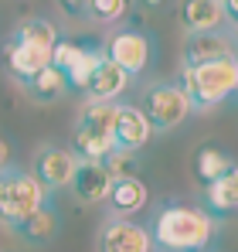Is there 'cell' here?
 Listing matches in <instances>:
<instances>
[{
    "instance_id": "5",
    "label": "cell",
    "mask_w": 238,
    "mask_h": 252,
    "mask_svg": "<svg viewBox=\"0 0 238 252\" xmlns=\"http://www.w3.org/2000/svg\"><path fill=\"white\" fill-rule=\"evenodd\" d=\"M143 116H147V123L153 133H167V129H174V126H180L187 116H191V102H187V95H184V89L174 82H160L153 85L147 95H143Z\"/></svg>"
},
{
    "instance_id": "14",
    "label": "cell",
    "mask_w": 238,
    "mask_h": 252,
    "mask_svg": "<svg viewBox=\"0 0 238 252\" xmlns=\"http://www.w3.org/2000/svg\"><path fill=\"white\" fill-rule=\"evenodd\" d=\"M106 201H109V208H113V218H133L136 211L147 208L150 191H147V184L140 181V174H136V177H119V181H113Z\"/></svg>"
},
{
    "instance_id": "15",
    "label": "cell",
    "mask_w": 238,
    "mask_h": 252,
    "mask_svg": "<svg viewBox=\"0 0 238 252\" xmlns=\"http://www.w3.org/2000/svg\"><path fill=\"white\" fill-rule=\"evenodd\" d=\"M44 65H51V51L48 48H38V44H28V41H10V48H7V68H10V75L21 85H28Z\"/></svg>"
},
{
    "instance_id": "16",
    "label": "cell",
    "mask_w": 238,
    "mask_h": 252,
    "mask_svg": "<svg viewBox=\"0 0 238 252\" xmlns=\"http://www.w3.org/2000/svg\"><path fill=\"white\" fill-rule=\"evenodd\" d=\"M238 208V170L204 184V211L214 221H228Z\"/></svg>"
},
{
    "instance_id": "27",
    "label": "cell",
    "mask_w": 238,
    "mask_h": 252,
    "mask_svg": "<svg viewBox=\"0 0 238 252\" xmlns=\"http://www.w3.org/2000/svg\"><path fill=\"white\" fill-rule=\"evenodd\" d=\"M140 3H143V7H153V10H157V7H163L167 0H140Z\"/></svg>"
},
{
    "instance_id": "24",
    "label": "cell",
    "mask_w": 238,
    "mask_h": 252,
    "mask_svg": "<svg viewBox=\"0 0 238 252\" xmlns=\"http://www.w3.org/2000/svg\"><path fill=\"white\" fill-rule=\"evenodd\" d=\"M58 7H61L68 17H85V10H89V0H58Z\"/></svg>"
},
{
    "instance_id": "22",
    "label": "cell",
    "mask_w": 238,
    "mask_h": 252,
    "mask_svg": "<svg viewBox=\"0 0 238 252\" xmlns=\"http://www.w3.org/2000/svg\"><path fill=\"white\" fill-rule=\"evenodd\" d=\"M102 170L109 174V181H119V177H136V167H140V157L136 154H129V150H109L102 160Z\"/></svg>"
},
{
    "instance_id": "17",
    "label": "cell",
    "mask_w": 238,
    "mask_h": 252,
    "mask_svg": "<svg viewBox=\"0 0 238 252\" xmlns=\"http://www.w3.org/2000/svg\"><path fill=\"white\" fill-rule=\"evenodd\" d=\"M58 225H61V221H58V211L44 201V205H41L38 211H31L24 221H17L10 232H14L21 242H28V246H48V242H55Z\"/></svg>"
},
{
    "instance_id": "7",
    "label": "cell",
    "mask_w": 238,
    "mask_h": 252,
    "mask_svg": "<svg viewBox=\"0 0 238 252\" xmlns=\"http://www.w3.org/2000/svg\"><path fill=\"white\" fill-rule=\"evenodd\" d=\"M79 167V157L72 154V147H41L38 157H34V177H38V184L51 194V191H58V188H68L72 184V174Z\"/></svg>"
},
{
    "instance_id": "12",
    "label": "cell",
    "mask_w": 238,
    "mask_h": 252,
    "mask_svg": "<svg viewBox=\"0 0 238 252\" xmlns=\"http://www.w3.org/2000/svg\"><path fill=\"white\" fill-rule=\"evenodd\" d=\"M218 58H232V34L228 31H204V34H187L184 44V68L191 65H208Z\"/></svg>"
},
{
    "instance_id": "8",
    "label": "cell",
    "mask_w": 238,
    "mask_h": 252,
    "mask_svg": "<svg viewBox=\"0 0 238 252\" xmlns=\"http://www.w3.org/2000/svg\"><path fill=\"white\" fill-rule=\"evenodd\" d=\"M153 129L147 123L143 109L140 106H129V102H116V120H113V147L116 150H129V154H140L147 143H150Z\"/></svg>"
},
{
    "instance_id": "6",
    "label": "cell",
    "mask_w": 238,
    "mask_h": 252,
    "mask_svg": "<svg viewBox=\"0 0 238 252\" xmlns=\"http://www.w3.org/2000/svg\"><path fill=\"white\" fill-rule=\"evenodd\" d=\"M102 55L133 79V75L147 72V65H150V58H153V44H150V38H147L143 31L122 28V31H116V34L109 38V44H106Z\"/></svg>"
},
{
    "instance_id": "18",
    "label": "cell",
    "mask_w": 238,
    "mask_h": 252,
    "mask_svg": "<svg viewBox=\"0 0 238 252\" xmlns=\"http://www.w3.org/2000/svg\"><path fill=\"white\" fill-rule=\"evenodd\" d=\"M191 170H194L198 184L204 188V184H211V181H218V177L232 174V170H235V157H232L228 150L214 147V143H204V147H198V150H194Z\"/></svg>"
},
{
    "instance_id": "3",
    "label": "cell",
    "mask_w": 238,
    "mask_h": 252,
    "mask_svg": "<svg viewBox=\"0 0 238 252\" xmlns=\"http://www.w3.org/2000/svg\"><path fill=\"white\" fill-rule=\"evenodd\" d=\"M44 201H48V191L38 184V177L31 170H0V225L14 228L31 211H38Z\"/></svg>"
},
{
    "instance_id": "23",
    "label": "cell",
    "mask_w": 238,
    "mask_h": 252,
    "mask_svg": "<svg viewBox=\"0 0 238 252\" xmlns=\"http://www.w3.org/2000/svg\"><path fill=\"white\" fill-rule=\"evenodd\" d=\"M126 7H129V0H89V17H99V21H119L122 14H126Z\"/></svg>"
},
{
    "instance_id": "9",
    "label": "cell",
    "mask_w": 238,
    "mask_h": 252,
    "mask_svg": "<svg viewBox=\"0 0 238 252\" xmlns=\"http://www.w3.org/2000/svg\"><path fill=\"white\" fill-rule=\"evenodd\" d=\"M99 252H153L150 232L133 218H109L99 232Z\"/></svg>"
},
{
    "instance_id": "26",
    "label": "cell",
    "mask_w": 238,
    "mask_h": 252,
    "mask_svg": "<svg viewBox=\"0 0 238 252\" xmlns=\"http://www.w3.org/2000/svg\"><path fill=\"white\" fill-rule=\"evenodd\" d=\"M218 3L228 10V17H235V14H238V0H218Z\"/></svg>"
},
{
    "instance_id": "11",
    "label": "cell",
    "mask_w": 238,
    "mask_h": 252,
    "mask_svg": "<svg viewBox=\"0 0 238 252\" xmlns=\"http://www.w3.org/2000/svg\"><path fill=\"white\" fill-rule=\"evenodd\" d=\"M68 188H72V194L79 198L82 205H99V201H106L113 181H109V174L102 170L99 160H79Z\"/></svg>"
},
{
    "instance_id": "10",
    "label": "cell",
    "mask_w": 238,
    "mask_h": 252,
    "mask_svg": "<svg viewBox=\"0 0 238 252\" xmlns=\"http://www.w3.org/2000/svg\"><path fill=\"white\" fill-rule=\"evenodd\" d=\"M180 24L187 34H204V31H225L228 10L218 0H180Z\"/></svg>"
},
{
    "instance_id": "4",
    "label": "cell",
    "mask_w": 238,
    "mask_h": 252,
    "mask_svg": "<svg viewBox=\"0 0 238 252\" xmlns=\"http://www.w3.org/2000/svg\"><path fill=\"white\" fill-rule=\"evenodd\" d=\"M99 62H102V51L95 44L72 41V38H58L51 44V68H58L65 85L82 92V95H85V85H89Z\"/></svg>"
},
{
    "instance_id": "2",
    "label": "cell",
    "mask_w": 238,
    "mask_h": 252,
    "mask_svg": "<svg viewBox=\"0 0 238 252\" xmlns=\"http://www.w3.org/2000/svg\"><path fill=\"white\" fill-rule=\"evenodd\" d=\"M180 89L191 102V109H211L218 102H225L228 95H235L238 89V62L232 58H218L208 65H191L184 68Z\"/></svg>"
},
{
    "instance_id": "20",
    "label": "cell",
    "mask_w": 238,
    "mask_h": 252,
    "mask_svg": "<svg viewBox=\"0 0 238 252\" xmlns=\"http://www.w3.org/2000/svg\"><path fill=\"white\" fill-rule=\"evenodd\" d=\"M28 92L34 95V102H58V99L68 92V85H65V79H61V72H58V68L44 65L38 75L28 82Z\"/></svg>"
},
{
    "instance_id": "1",
    "label": "cell",
    "mask_w": 238,
    "mask_h": 252,
    "mask_svg": "<svg viewBox=\"0 0 238 252\" xmlns=\"http://www.w3.org/2000/svg\"><path fill=\"white\" fill-rule=\"evenodd\" d=\"M150 249L153 252H208L214 242L218 221L198 205L163 201L150 221Z\"/></svg>"
},
{
    "instance_id": "25",
    "label": "cell",
    "mask_w": 238,
    "mask_h": 252,
    "mask_svg": "<svg viewBox=\"0 0 238 252\" xmlns=\"http://www.w3.org/2000/svg\"><path fill=\"white\" fill-rule=\"evenodd\" d=\"M7 164H10V143L0 136V170H7Z\"/></svg>"
},
{
    "instance_id": "21",
    "label": "cell",
    "mask_w": 238,
    "mask_h": 252,
    "mask_svg": "<svg viewBox=\"0 0 238 252\" xmlns=\"http://www.w3.org/2000/svg\"><path fill=\"white\" fill-rule=\"evenodd\" d=\"M10 41H28V44H38V48H48L51 51V44L58 41V28L51 21H44V17H31V21H24L14 31Z\"/></svg>"
},
{
    "instance_id": "19",
    "label": "cell",
    "mask_w": 238,
    "mask_h": 252,
    "mask_svg": "<svg viewBox=\"0 0 238 252\" xmlns=\"http://www.w3.org/2000/svg\"><path fill=\"white\" fill-rule=\"evenodd\" d=\"M113 120H116V102H85L75 120V129L113 140Z\"/></svg>"
},
{
    "instance_id": "13",
    "label": "cell",
    "mask_w": 238,
    "mask_h": 252,
    "mask_svg": "<svg viewBox=\"0 0 238 252\" xmlns=\"http://www.w3.org/2000/svg\"><path fill=\"white\" fill-rule=\"evenodd\" d=\"M129 82H133V79L102 55V62L95 65L92 79L85 85V95H89V102H113V99H119V95L129 89Z\"/></svg>"
}]
</instances>
